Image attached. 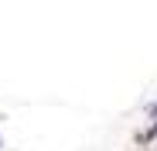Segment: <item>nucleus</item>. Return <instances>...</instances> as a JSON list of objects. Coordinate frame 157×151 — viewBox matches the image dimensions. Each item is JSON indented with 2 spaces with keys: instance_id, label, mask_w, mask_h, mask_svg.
Masks as SVG:
<instances>
[{
  "instance_id": "obj_2",
  "label": "nucleus",
  "mask_w": 157,
  "mask_h": 151,
  "mask_svg": "<svg viewBox=\"0 0 157 151\" xmlns=\"http://www.w3.org/2000/svg\"><path fill=\"white\" fill-rule=\"evenodd\" d=\"M150 120H157V103H154V107H150Z\"/></svg>"
},
{
  "instance_id": "obj_3",
  "label": "nucleus",
  "mask_w": 157,
  "mask_h": 151,
  "mask_svg": "<svg viewBox=\"0 0 157 151\" xmlns=\"http://www.w3.org/2000/svg\"><path fill=\"white\" fill-rule=\"evenodd\" d=\"M0 144H4V137H0Z\"/></svg>"
},
{
  "instance_id": "obj_1",
  "label": "nucleus",
  "mask_w": 157,
  "mask_h": 151,
  "mask_svg": "<svg viewBox=\"0 0 157 151\" xmlns=\"http://www.w3.org/2000/svg\"><path fill=\"white\" fill-rule=\"evenodd\" d=\"M150 141H157V120L150 124L147 131H140V134H137V144H150Z\"/></svg>"
}]
</instances>
